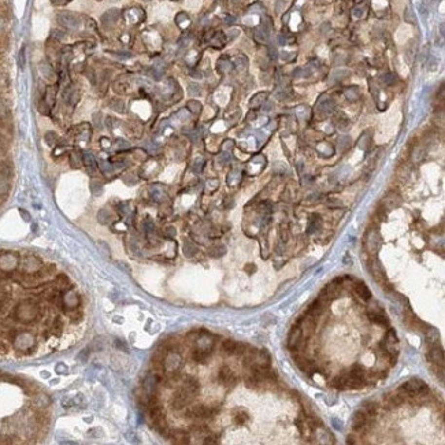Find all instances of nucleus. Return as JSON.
<instances>
[{
    "mask_svg": "<svg viewBox=\"0 0 445 445\" xmlns=\"http://www.w3.org/2000/svg\"><path fill=\"white\" fill-rule=\"evenodd\" d=\"M81 307L67 274L33 254L0 249V359L58 350Z\"/></svg>",
    "mask_w": 445,
    "mask_h": 445,
    "instance_id": "1",
    "label": "nucleus"
},
{
    "mask_svg": "<svg viewBox=\"0 0 445 445\" xmlns=\"http://www.w3.org/2000/svg\"><path fill=\"white\" fill-rule=\"evenodd\" d=\"M51 399L35 382L0 372V444L37 443L50 425Z\"/></svg>",
    "mask_w": 445,
    "mask_h": 445,
    "instance_id": "2",
    "label": "nucleus"
},
{
    "mask_svg": "<svg viewBox=\"0 0 445 445\" xmlns=\"http://www.w3.org/2000/svg\"><path fill=\"white\" fill-rule=\"evenodd\" d=\"M382 348L385 351L388 358L390 359L392 362H394L397 355H399V343H397V337H396V333L393 330H389L387 333V337L382 343Z\"/></svg>",
    "mask_w": 445,
    "mask_h": 445,
    "instance_id": "3",
    "label": "nucleus"
},
{
    "mask_svg": "<svg viewBox=\"0 0 445 445\" xmlns=\"http://www.w3.org/2000/svg\"><path fill=\"white\" fill-rule=\"evenodd\" d=\"M217 414V409L212 407H207V406H193L192 408L186 411V418H197V419H208L212 418Z\"/></svg>",
    "mask_w": 445,
    "mask_h": 445,
    "instance_id": "4",
    "label": "nucleus"
},
{
    "mask_svg": "<svg viewBox=\"0 0 445 445\" xmlns=\"http://www.w3.org/2000/svg\"><path fill=\"white\" fill-rule=\"evenodd\" d=\"M371 418L366 415L365 411H358L355 412V415L352 418V425H353V431L359 433V434H363L367 429H369V421Z\"/></svg>",
    "mask_w": 445,
    "mask_h": 445,
    "instance_id": "5",
    "label": "nucleus"
},
{
    "mask_svg": "<svg viewBox=\"0 0 445 445\" xmlns=\"http://www.w3.org/2000/svg\"><path fill=\"white\" fill-rule=\"evenodd\" d=\"M58 22L66 29H78L81 19L73 13H60L58 15Z\"/></svg>",
    "mask_w": 445,
    "mask_h": 445,
    "instance_id": "6",
    "label": "nucleus"
},
{
    "mask_svg": "<svg viewBox=\"0 0 445 445\" xmlns=\"http://www.w3.org/2000/svg\"><path fill=\"white\" fill-rule=\"evenodd\" d=\"M218 381L222 385H225V387H233L234 384L237 382V378H236L234 372L229 367L223 366L218 372Z\"/></svg>",
    "mask_w": 445,
    "mask_h": 445,
    "instance_id": "7",
    "label": "nucleus"
},
{
    "mask_svg": "<svg viewBox=\"0 0 445 445\" xmlns=\"http://www.w3.org/2000/svg\"><path fill=\"white\" fill-rule=\"evenodd\" d=\"M427 359L429 362L436 366L444 365V352L438 347V344H433L430 345V351L427 353Z\"/></svg>",
    "mask_w": 445,
    "mask_h": 445,
    "instance_id": "8",
    "label": "nucleus"
},
{
    "mask_svg": "<svg viewBox=\"0 0 445 445\" xmlns=\"http://www.w3.org/2000/svg\"><path fill=\"white\" fill-rule=\"evenodd\" d=\"M56 95H58V85L56 84H51L48 87H45L43 93L44 102L47 103L51 109L55 107V103H56Z\"/></svg>",
    "mask_w": 445,
    "mask_h": 445,
    "instance_id": "9",
    "label": "nucleus"
},
{
    "mask_svg": "<svg viewBox=\"0 0 445 445\" xmlns=\"http://www.w3.org/2000/svg\"><path fill=\"white\" fill-rule=\"evenodd\" d=\"M40 74H41V77H43L44 80L51 82V84H55V81L58 80V74H56L54 66L50 62L48 63H43V65L40 66Z\"/></svg>",
    "mask_w": 445,
    "mask_h": 445,
    "instance_id": "10",
    "label": "nucleus"
},
{
    "mask_svg": "<svg viewBox=\"0 0 445 445\" xmlns=\"http://www.w3.org/2000/svg\"><path fill=\"white\" fill-rule=\"evenodd\" d=\"M301 338H303V332L300 328H293L289 333L288 337V347L291 350H297L299 348L300 343H301Z\"/></svg>",
    "mask_w": 445,
    "mask_h": 445,
    "instance_id": "11",
    "label": "nucleus"
},
{
    "mask_svg": "<svg viewBox=\"0 0 445 445\" xmlns=\"http://www.w3.org/2000/svg\"><path fill=\"white\" fill-rule=\"evenodd\" d=\"M409 387L412 388L415 396H426L429 393V387L427 384H425L424 381L419 380V378H412L411 381H408Z\"/></svg>",
    "mask_w": 445,
    "mask_h": 445,
    "instance_id": "12",
    "label": "nucleus"
},
{
    "mask_svg": "<svg viewBox=\"0 0 445 445\" xmlns=\"http://www.w3.org/2000/svg\"><path fill=\"white\" fill-rule=\"evenodd\" d=\"M168 437L171 438V441L174 444H189V436L188 433L183 430H174L168 434Z\"/></svg>",
    "mask_w": 445,
    "mask_h": 445,
    "instance_id": "13",
    "label": "nucleus"
},
{
    "mask_svg": "<svg viewBox=\"0 0 445 445\" xmlns=\"http://www.w3.org/2000/svg\"><path fill=\"white\" fill-rule=\"evenodd\" d=\"M210 355H211V351L210 350H207V348H197V350L193 351L192 359L195 362H197V363H205L207 359L210 358Z\"/></svg>",
    "mask_w": 445,
    "mask_h": 445,
    "instance_id": "14",
    "label": "nucleus"
},
{
    "mask_svg": "<svg viewBox=\"0 0 445 445\" xmlns=\"http://www.w3.org/2000/svg\"><path fill=\"white\" fill-rule=\"evenodd\" d=\"M403 402H404V397H403L402 394L399 393V392H397V393L388 394L387 399H385V404H387L388 407H390V408L402 406Z\"/></svg>",
    "mask_w": 445,
    "mask_h": 445,
    "instance_id": "15",
    "label": "nucleus"
},
{
    "mask_svg": "<svg viewBox=\"0 0 445 445\" xmlns=\"http://www.w3.org/2000/svg\"><path fill=\"white\" fill-rule=\"evenodd\" d=\"M369 319L377 325H388V319L384 313H381L378 310H374V311H369Z\"/></svg>",
    "mask_w": 445,
    "mask_h": 445,
    "instance_id": "16",
    "label": "nucleus"
},
{
    "mask_svg": "<svg viewBox=\"0 0 445 445\" xmlns=\"http://www.w3.org/2000/svg\"><path fill=\"white\" fill-rule=\"evenodd\" d=\"M249 415L248 412L245 411V409H236L234 411V415H233V421L234 424L239 425V426H242V425H245L248 422Z\"/></svg>",
    "mask_w": 445,
    "mask_h": 445,
    "instance_id": "17",
    "label": "nucleus"
},
{
    "mask_svg": "<svg viewBox=\"0 0 445 445\" xmlns=\"http://www.w3.org/2000/svg\"><path fill=\"white\" fill-rule=\"evenodd\" d=\"M355 293L358 295L360 299L365 300V301H369V300L371 299V292H370V289L367 288V285L365 284L356 285V286H355Z\"/></svg>",
    "mask_w": 445,
    "mask_h": 445,
    "instance_id": "18",
    "label": "nucleus"
},
{
    "mask_svg": "<svg viewBox=\"0 0 445 445\" xmlns=\"http://www.w3.org/2000/svg\"><path fill=\"white\" fill-rule=\"evenodd\" d=\"M69 159H70V166L73 168H80L82 165V153L78 149H73L70 155H69Z\"/></svg>",
    "mask_w": 445,
    "mask_h": 445,
    "instance_id": "19",
    "label": "nucleus"
},
{
    "mask_svg": "<svg viewBox=\"0 0 445 445\" xmlns=\"http://www.w3.org/2000/svg\"><path fill=\"white\" fill-rule=\"evenodd\" d=\"M82 163L85 165V167L89 173H95L96 170V161L92 153H84L82 155Z\"/></svg>",
    "mask_w": 445,
    "mask_h": 445,
    "instance_id": "20",
    "label": "nucleus"
},
{
    "mask_svg": "<svg viewBox=\"0 0 445 445\" xmlns=\"http://www.w3.org/2000/svg\"><path fill=\"white\" fill-rule=\"evenodd\" d=\"M237 347H239V343H236L233 340H225L222 344V350L225 351L226 355H236Z\"/></svg>",
    "mask_w": 445,
    "mask_h": 445,
    "instance_id": "21",
    "label": "nucleus"
},
{
    "mask_svg": "<svg viewBox=\"0 0 445 445\" xmlns=\"http://www.w3.org/2000/svg\"><path fill=\"white\" fill-rule=\"evenodd\" d=\"M184 388L186 389V390H189L190 393H196L197 390H199V382L197 380H195L193 377H186L185 381H184Z\"/></svg>",
    "mask_w": 445,
    "mask_h": 445,
    "instance_id": "22",
    "label": "nucleus"
},
{
    "mask_svg": "<svg viewBox=\"0 0 445 445\" xmlns=\"http://www.w3.org/2000/svg\"><path fill=\"white\" fill-rule=\"evenodd\" d=\"M109 106L112 110H115L117 112H124L125 111V103L122 99H119V97H112L111 100H110Z\"/></svg>",
    "mask_w": 445,
    "mask_h": 445,
    "instance_id": "23",
    "label": "nucleus"
},
{
    "mask_svg": "<svg viewBox=\"0 0 445 445\" xmlns=\"http://www.w3.org/2000/svg\"><path fill=\"white\" fill-rule=\"evenodd\" d=\"M37 110H38V112H40L41 115H44V117H50V115H51L52 109L47 104V103L44 102L43 97H41V99L38 100V103H37Z\"/></svg>",
    "mask_w": 445,
    "mask_h": 445,
    "instance_id": "24",
    "label": "nucleus"
},
{
    "mask_svg": "<svg viewBox=\"0 0 445 445\" xmlns=\"http://www.w3.org/2000/svg\"><path fill=\"white\" fill-rule=\"evenodd\" d=\"M350 374L352 377H355V378H358V380H362L365 378V369H363V366L360 365H353L352 366V369H351Z\"/></svg>",
    "mask_w": 445,
    "mask_h": 445,
    "instance_id": "25",
    "label": "nucleus"
},
{
    "mask_svg": "<svg viewBox=\"0 0 445 445\" xmlns=\"http://www.w3.org/2000/svg\"><path fill=\"white\" fill-rule=\"evenodd\" d=\"M363 411H365V414L369 418H374V416L377 415V412H378V408H377V404L375 403H366L365 407H363Z\"/></svg>",
    "mask_w": 445,
    "mask_h": 445,
    "instance_id": "26",
    "label": "nucleus"
},
{
    "mask_svg": "<svg viewBox=\"0 0 445 445\" xmlns=\"http://www.w3.org/2000/svg\"><path fill=\"white\" fill-rule=\"evenodd\" d=\"M44 140H45V143H47V144H48L50 147H55L56 144H58L59 137L55 131H47V133H45V136H44Z\"/></svg>",
    "mask_w": 445,
    "mask_h": 445,
    "instance_id": "27",
    "label": "nucleus"
},
{
    "mask_svg": "<svg viewBox=\"0 0 445 445\" xmlns=\"http://www.w3.org/2000/svg\"><path fill=\"white\" fill-rule=\"evenodd\" d=\"M65 37H66V33L63 32V30H62V29H54L51 32V37H50V38H52V40H55V41H58V43H60V41H62V40H63Z\"/></svg>",
    "mask_w": 445,
    "mask_h": 445,
    "instance_id": "28",
    "label": "nucleus"
},
{
    "mask_svg": "<svg viewBox=\"0 0 445 445\" xmlns=\"http://www.w3.org/2000/svg\"><path fill=\"white\" fill-rule=\"evenodd\" d=\"M215 438L217 437H214V436H211V437H207L204 440V444H218V440H215Z\"/></svg>",
    "mask_w": 445,
    "mask_h": 445,
    "instance_id": "29",
    "label": "nucleus"
},
{
    "mask_svg": "<svg viewBox=\"0 0 445 445\" xmlns=\"http://www.w3.org/2000/svg\"><path fill=\"white\" fill-rule=\"evenodd\" d=\"M4 29H6V21L3 19V17H0V36L4 33Z\"/></svg>",
    "mask_w": 445,
    "mask_h": 445,
    "instance_id": "30",
    "label": "nucleus"
},
{
    "mask_svg": "<svg viewBox=\"0 0 445 445\" xmlns=\"http://www.w3.org/2000/svg\"><path fill=\"white\" fill-rule=\"evenodd\" d=\"M23 63H25V50L22 48L21 52H19V66L23 67Z\"/></svg>",
    "mask_w": 445,
    "mask_h": 445,
    "instance_id": "31",
    "label": "nucleus"
},
{
    "mask_svg": "<svg viewBox=\"0 0 445 445\" xmlns=\"http://www.w3.org/2000/svg\"><path fill=\"white\" fill-rule=\"evenodd\" d=\"M51 1L52 4H55V6H63V4H66L69 0H51Z\"/></svg>",
    "mask_w": 445,
    "mask_h": 445,
    "instance_id": "32",
    "label": "nucleus"
}]
</instances>
